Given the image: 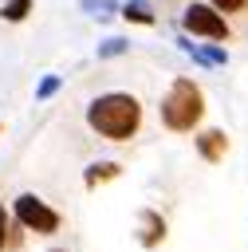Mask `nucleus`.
Wrapping results in <instances>:
<instances>
[{
    "instance_id": "nucleus-2",
    "label": "nucleus",
    "mask_w": 248,
    "mask_h": 252,
    "mask_svg": "<svg viewBox=\"0 0 248 252\" xmlns=\"http://www.w3.org/2000/svg\"><path fill=\"white\" fill-rule=\"evenodd\" d=\"M201 114H205V98H201L197 83L177 79V83L169 87L165 102H161V122H165L169 130H193V126L201 122Z\"/></svg>"
},
{
    "instance_id": "nucleus-6",
    "label": "nucleus",
    "mask_w": 248,
    "mask_h": 252,
    "mask_svg": "<svg viewBox=\"0 0 248 252\" xmlns=\"http://www.w3.org/2000/svg\"><path fill=\"white\" fill-rule=\"evenodd\" d=\"M118 169H122V165H114V161H98V165L87 173V185H98V181H106V177H118Z\"/></svg>"
},
{
    "instance_id": "nucleus-10",
    "label": "nucleus",
    "mask_w": 248,
    "mask_h": 252,
    "mask_svg": "<svg viewBox=\"0 0 248 252\" xmlns=\"http://www.w3.org/2000/svg\"><path fill=\"white\" fill-rule=\"evenodd\" d=\"M209 4H213V8H220V12H240L248 0H209Z\"/></svg>"
},
{
    "instance_id": "nucleus-4",
    "label": "nucleus",
    "mask_w": 248,
    "mask_h": 252,
    "mask_svg": "<svg viewBox=\"0 0 248 252\" xmlns=\"http://www.w3.org/2000/svg\"><path fill=\"white\" fill-rule=\"evenodd\" d=\"M185 28L197 32V35H209V39H228V24L209 4H189L185 8Z\"/></svg>"
},
{
    "instance_id": "nucleus-9",
    "label": "nucleus",
    "mask_w": 248,
    "mask_h": 252,
    "mask_svg": "<svg viewBox=\"0 0 248 252\" xmlns=\"http://www.w3.org/2000/svg\"><path fill=\"white\" fill-rule=\"evenodd\" d=\"M146 220H150V232H142V240H146V244H157V240H161V220H157V213H146Z\"/></svg>"
},
{
    "instance_id": "nucleus-1",
    "label": "nucleus",
    "mask_w": 248,
    "mask_h": 252,
    "mask_svg": "<svg viewBox=\"0 0 248 252\" xmlns=\"http://www.w3.org/2000/svg\"><path fill=\"white\" fill-rule=\"evenodd\" d=\"M87 122H91V130H98L102 138L126 142V138H134L138 126H142V106H138L134 94L110 91V94H98V98L87 106Z\"/></svg>"
},
{
    "instance_id": "nucleus-11",
    "label": "nucleus",
    "mask_w": 248,
    "mask_h": 252,
    "mask_svg": "<svg viewBox=\"0 0 248 252\" xmlns=\"http://www.w3.org/2000/svg\"><path fill=\"white\" fill-rule=\"evenodd\" d=\"M4 240H8V224H4V209H0V248H4Z\"/></svg>"
},
{
    "instance_id": "nucleus-3",
    "label": "nucleus",
    "mask_w": 248,
    "mask_h": 252,
    "mask_svg": "<svg viewBox=\"0 0 248 252\" xmlns=\"http://www.w3.org/2000/svg\"><path fill=\"white\" fill-rule=\"evenodd\" d=\"M16 217L20 224H28L31 232H55L59 228V213L51 205H43L35 193H20L16 197Z\"/></svg>"
},
{
    "instance_id": "nucleus-12",
    "label": "nucleus",
    "mask_w": 248,
    "mask_h": 252,
    "mask_svg": "<svg viewBox=\"0 0 248 252\" xmlns=\"http://www.w3.org/2000/svg\"><path fill=\"white\" fill-rule=\"evenodd\" d=\"M55 252H63V248H55Z\"/></svg>"
},
{
    "instance_id": "nucleus-7",
    "label": "nucleus",
    "mask_w": 248,
    "mask_h": 252,
    "mask_svg": "<svg viewBox=\"0 0 248 252\" xmlns=\"http://www.w3.org/2000/svg\"><path fill=\"white\" fill-rule=\"evenodd\" d=\"M28 8H31V0H8L4 4V20H24Z\"/></svg>"
},
{
    "instance_id": "nucleus-8",
    "label": "nucleus",
    "mask_w": 248,
    "mask_h": 252,
    "mask_svg": "<svg viewBox=\"0 0 248 252\" xmlns=\"http://www.w3.org/2000/svg\"><path fill=\"white\" fill-rule=\"evenodd\" d=\"M126 16H130V20H138V24H154V12H150L142 0H134V4L126 8Z\"/></svg>"
},
{
    "instance_id": "nucleus-5",
    "label": "nucleus",
    "mask_w": 248,
    "mask_h": 252,
    "mask_svg": "<svg viewBox=\"0 0 248 252\" xmlns=\"http://www.w3.org/2000/svg\"><path fill=\"white\" fill-rule=\"evenodd\" d=\"M197 150H201L209 161H220V158H224V134H220V130H205V134L197 138Z\"/></svg>"
}]
</instances>
